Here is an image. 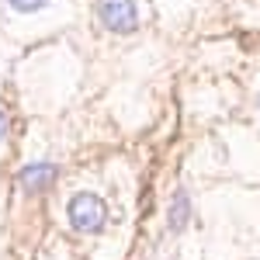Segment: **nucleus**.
I'll return each mask as SVG.
<instances>
[{"instance_id":"f257e3e1","label":"nucleus","mask_w":260,"mask_h":260,"mask_svg":"<svg viewBox=\"0 0 260 260\" xmlns=\"http://www.w3.org/2000/svg\"><path fill=\"white\" fill-rule=\"evenodd\" d=\"M104 219H108V208L98 194L90 191H80L70 198V225L77 233H101L104 229Z\"/></svg>"},{"instance_id":"f03ea898","label":"nucleus","mask_w":260,"mask_h":260,"mask_svg":"<svg viewBox=\"0 0 260 260\" xmlns=\"http://www.w3.org/2000/svg\"><path fill=\"white\" fill-rule=\"evenodd\" d=\"M98 18L108 31H118V35L139 28V11L132 0H98Z\"/></svg>"},{"instance_id":"7ed1b4c3","label":"nucleus","mask_w":260,"mask_h":260,"mask_svg":"<svg viewBox=\"0 0 260 260\" xmlns=\"http://www.w3.org/2000/svg\"><path fill=\"white\" fill-rule=\"evenodd\" d=\"M56 174H59V170H56L52 163H28L18 174V184L24 191H45V187L56 180Z\"/></svg>"},{"instance_id":"20e7f679","label":"nucleus","mask_w":260,"mask_h":260,"mask_svg":"<svg viewBox=\"0 0 260 260\" xmlns=\"http://www.w3.org/2000/svg\"><path fill=\"white\" fill-rule=\"evenodd\" d=\"M167 222H170V229H174V233H184V225L191 222V198H187V191H177V194H174Z\"/></svg>"},{"instance_id":"39448f33","label":"nucleus","mask_w":260,"mask_h":260,"mask_svg":"<svg viewBox=\"0 0 260 260\" xmlns=\"http://www.w3.org/2000/svg\"><path fill=\"white\" fill-rule=\"evenodd\" d=\"M14 11H21V14H35V11H42L49 0H7Z\"/></svg>"},{"instance_id":"423d86ee","label":"nucleus","mask_w":260,"mask_h":260,"mask_svg":"<svg viewBox=\"0 0 260 260\" xmlns=\"http://www.w3.org/2000/svg\"><path fill=\"white\" fill-rule=\"evenodd\" d=\"M4 136H7V115L0 111V142H4Z\"/></svg>"}]
</instances>
